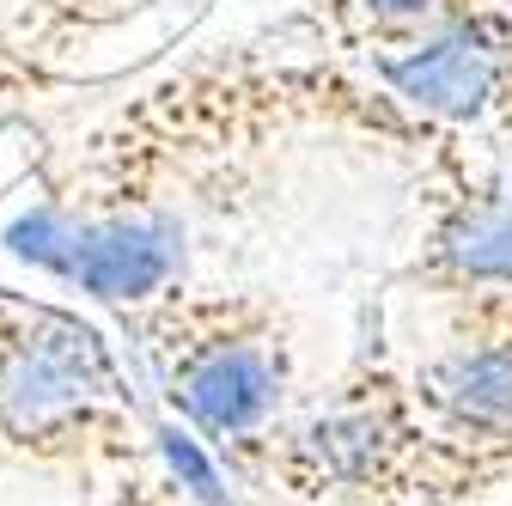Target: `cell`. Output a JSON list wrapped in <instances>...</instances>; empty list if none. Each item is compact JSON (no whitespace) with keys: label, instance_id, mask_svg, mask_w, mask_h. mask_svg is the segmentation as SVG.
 Returning <instances> with one entry per match:
<instances>
[{"label":"cell","instance_id":"obj_2","mask_svg":"<svg viewBox=\"0 0 512 506\" xmlns=\"http://www.w3.org/2000/svg\"><path fill=\"white\" fill-rule=\"evenodd\" d=\"M147 439L116 342L68 305L0 293V458L92 476Z\"/></svg>","mask_w":512,"mask_h":506},{"label":"cell","instance_id":"obj_6","mask_svg":"<svg viewBox=\"0 0 512 506\" xmlns=\"http://www.w3.org/2000/svg\"><path fill=\"white\" fill-rule=\"evenodd\" d=\"M415 275L445 293H512V196L488 171L452 159V189L433 196Z\"/></svg>","mask_w":512,"mask_h":506},{"label":"cell","instance_id":"obj_4","mask_svg":"<svg viewBox=\"0 0 512 506\" xmlns=\"http://www.w3.org/2000/svg\"><path fill=\"white\" fill-rule=\"evenodd\" d=\"M13 250L25 263L55 269L68 287L128 311L147 305L153 293L177 287L189 269V226L177 208H147V214H61L43 202L37 220L13 226Z\"/></svg>","mask_w":512,"mask_h":506},{"label":"cell","instance_id":"obj_9","mask_svg":"<svg viewBox=\"0 0 512 506\" xmlns=\"http://www.w3.org/2000/svg\"><path fill=\"white\" fill-rule=\"evenodd\" d=\"M506 196H512V183H506Z\"/></svg>","mask_w":512,"mask_h":506},{"label":"cell","instance_id":"obj_8","mask_svg":"<svg viewBox=\"0 0 512 506\" xmlns=\"http://www.w3.org/2000/svg\"><path fill=\"white\" fill-rule=\"evenodd\" d=\"M37 7L55 31H92V25H110L122 13V0H37Z\"/></svg>","mask_w":512,"mask_h":506},{"label":"cell","instance_id":"obj_7","mask_svg":"<svg viewBox=\"0 0 512 506\" xmlns=\"http://www.w3.org/2000/svg\"><path fill=\"white\" fill-rule=\"evenodd\" d=\"M458 7H464V0H354V13H360L378 37H391L384 49L421 37L427 25H439L445 13H458Z\"/></svg>","mask_w":512,"mask_h":506},{"label":"cell","instance_id":"obj_1","mask_svg":"<svg viewBox=\"0 0 512 506\" xmlns=\"http://www.w3.org/2000/svg\"><path fill=\"white\" fill-rule=\"evenodd\" d=\"M116 318L135 342V360L147 366L165 415L196 433L226 464V476L275 433L293 360L263 299L177 281Z\"/></svg>","mask_w":512,"mask_h":506},{"label":"cell","instance_id":"obj_10","mask_svg":"<svg viewBox=\"0 0 512 506\" xmlns=\"http://www.w3.org/2000/svg\"><path fill=\"white\" fill-rule=\"evenodd\" d=\"M0 293H7V287H0Z\"/></svg>","mask_w":512,"mask_h":506},{"label":"cell","instance_id":"obj_3","mask_svg":"<svg viewBox=\"0 0 512 506\" xmlns=\"http://www.w3.org/2000/svg\"><path fill=\"white\" fill-rule=\"evenodd\" d=\"M470 299V330L427 354L409 378L433 446V506L512 476V293Z\"/></svg>","mask_w":512,"mask_h":506},{"label":"cell","instance_id":"obj_5","mask_svg":"<svg viewBox=\"0 0 512 506\" xmlns=\"http://www.w3.org/2000/svg\"><path fill=\"white\" fill-rule=\"evenodd\" d=\"M378 80L397 104L445 122V129H476V122L512 110V7L500 0H464L421 37L378 55Z\"/></svg>","mask_w":512,"mask_h":506}]
</instances>
